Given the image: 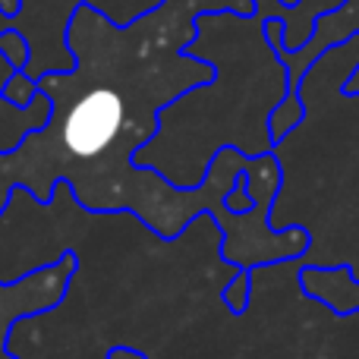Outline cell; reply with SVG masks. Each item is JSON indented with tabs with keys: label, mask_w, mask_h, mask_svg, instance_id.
Listing matches in <instances>:
<instances>
[{
	"label": "cell",
	"mask_w": 359,
	"mask_h": 359,
	"mask_svg": "<svg viewBox=\"0 0 359 359\" xmlns=\"http://www.w3.org/2000/svg\"><path fill=\"white\" fill-rule=\"evenodd\" d=\"M120 123H123V101L111 88H95L69 111L63 139L73 155L88 158L107 149V142L117 136Z\"/></svg>",
	"instance_id": "6da1fadb"
},
{
	"label": "cell",
	"mask_w": 359,
	"mask_h": 359,
	"mask_svg": "<svg viewBox=\"0 0 359 359\" xmlns=\"http://www.w3.org/2000/svg\"><path fill=\"white\" fill-rule=\"evenodd\" d=\"M0 50H4L6 57H10V63H13V69H22L25 67V41H22V35H16V32H4L0 35Z\"/></svg>",
	"instance_id": "7a4b0ae2"
},
{
	"label": "cell",
	"mask_w": 359,
	"mask_h": 359,
	"mask_svg": "<svg viewBox=\"0 0 359 359\" xmlns=\"http://www.w3.org/2000/svg\"><path fill=\"white\" fill-rule=\"evenodd\" d=\"M192 4H198V6H224V10H236L240 16H249L252 13V6H255V0H192Z\"/></svg>",
	"instance_id": "3957f363"
}]
</instances>
